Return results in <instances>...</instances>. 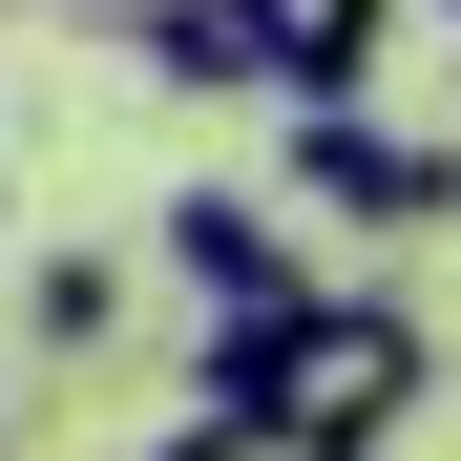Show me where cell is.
<instances>
[{"label": "cell", "instance_id": "obj_1", "mask_svg": "<svg viewBox=\"0 0 461 461\" xmlns=\"http://www.w3.org/2000/svg\"><path fill=\"white\" fill-rule=\"evenodd\" d=\"M210 420H294V440H336L377 461L420 399H440V315L420 294H294V315H210V377H189Z\"/></svg>", "mask_w": 461, "mask_h": 461}, {"label": "cell", "instance_id": "obj_2", "mask_svg": "<svg viewBox=\"0 0 461 461\" xmlns=\"http://www.w3.org/2000/svg\"><path fill=\"white\" fill-rule=\"evenodd\" d=\"M294 210H336V230H440V210H461V147H399V126L315 105V126H294Z\"/></svg>", "mask_w": 461, "mask_h": 461}, {"label": "cell", "instance_id": "obj_3", "mask_svg": "<svg viewBox=\"0 0 461 461\" xmlns=\"http://www.w3.org/2000/svg\"><path fill=\"white\" fill-rule=\"evenodd\" d=\"M168 273L210 294V315H294V294H315V252H294L252 189H168Z\"/></svg>", "mask_w": 461, "mask_h": 461}, {"label": "cell", "instance_id": "obj_4", "mask_svg": "<svg viewBox=\"0 0 461 461\" xmlns=\"http://www.w3.org/2000/svg\"><path fill=\"white\" fill-rule=\"evenodd\" d=\"M399 22H420V0H294V22H273V105H294V126H315V105H357Z\"/></svg>", "mask_w": 461, "mask_h": 461}, {"label": "cell", "instance_id": "obj_5", "mask_svg": "<svg viewBox=\"0 0 461 461\" xmlns=\"http://www.w3.org/2000/svg\"><path fill=\"white\" fill-rule=\"evenodd\" d=\"M22 336H42V357H105V336H126V252H42V273H22Z\"/></svg>", "mask_w": 461, "mask_h": 461}, {"label": "cell", "instance_id": "obj_6", "mask_svg": "<svg viewBox=\"0 0 461 461\" xmlns=\"http://www.w3.org/2000/svg\"><path fill=\"white\" fill-rule=\"evenodd\" d=\"M147 461H336V440H294V420H210V399H189V420L147 440Z\"/></svg>", "mask_w": 461, "mask_h": 461}, {"label": "cell", "instance_id": "obj_7", "mask_svg": "<svg viewBox=\"0 0 461 461\" xmlns=\"http://www.w3.org/2000/svg\"><path fill=\"white\" fill-rule=\"evenodd\" d=\"M22 22H105V42H147V22H189V0H22Z\"/></svg>", "mask_w": 461, "mask_h": 461}, {"label": "cell", "instance_id": "obj_8", "mask_svg": "<svg viewBox=\"0 0 461 461\" xmlns=\"http://www.w3.org/2000/svg\"><path fill=\"white\" fill-rule=\"evenodd\" d=\"M420 22H440V42H461V0H420Z\"/></svg>", "mask_w": 461, "mask_h": 461}]
</instances>
